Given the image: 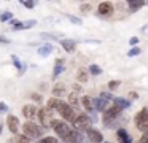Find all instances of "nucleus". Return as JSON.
<instances>
[{
    "label": "nucleus",
    "instance_id": "nucleus-1",
    "mask_svg": "<svg viewBox=\"0 0 148 143\" xmlns=\"http://www.w3.org/2000/svg\"><path fill=\"white\" fill-rule=\"evenodd\" d=\"M56 110H58L59 114H61V116L64 118L65 121H69V122H73L75 118H77V114H75V111H73V107H72L70 103H65V102H62V100H59Z\"/></svg>",
    "mask_w": 148,
    "mask_h": 143
},
{
    "label": "nucleus",
    "instance_id": "nucleus-2",
    "mask_svg": "<svg viewBox=\"0 0 148 143\" xmlns=\"http://www.w3.org/2000/svg\"><path fill=\"white\" fill-rule=\"evenodd\" d=\"M23 130H24V133H26V135L30 137V138H40V137H42V133H43L42 127L37 126L35 122H32V121H27V122L23 126Z\"/></svg>",
    "mask_w": 148,
    "mask_h": 143
},
{
    "label": "nucleus",
    "instance_id": "nucleus-3",
    "mask_svg": "<svg viewBox=\"0 0 148 143\" xmlns=\"http://www.w3.org/2000/svg\"><path fill=\"white\" fill-rule=\"evenodd\" d=\"M135 126H137L142 132H147L148 130V108H142V110L135 114Z\"/></svg>",
    "mask_w": 148,
    "mask_h": 143
},
{
    "label": "nucleus",
    "instance_id": "nucleus-4",
    "mask_svg": "<svg viewBox=\"0 0 148 143\" xmlns=\"http://www.w3.org/2000/svg\"><path fill=\"white\" fill-rule=\"evenodd\" d=\"M121 110L123 108L121 107H118V105H112V107H108V108H105V111H103V126H108L110 122H112L113 119H115L116 116H118L119 113H121Z\"/></svg>",
    "mask_w": 148,
    "mask_h": 143
},
{
    "label": "nucleus",
    "instance_id": "nucleus-5",
    "mask_svg": "<svg viewBox=\"0 0 148 143\" xmlns=\"http://www.w3.org/2000/svg\"><path fill=\"white\" fill-rule=\"evenodd\" d=\"M51 126H53V129H54V132L58 133V137H61L62 140H65V138H67V135L72 132V129L69 127V124L62 122V121H54V119H53Z\"/></svg>",
    "mask_w": 148,
    "mask_h": 143
},
{
    "label": "nucleus",
    "instance_id": "nucleus-6",
    "mask_svg": "<svg viewBox=\"0 0 148 143\" xmlns=\"http://www.w3.org/2000/svg\"><path fill=\"white\" fill-rule=\"evenodd\" d=\"M38 121L42 124V127H51V122H53V114H51V108L45 107V108H40L38 110Z\"/></svg>",
    "mask_w": 148,
    "mask_h": 143
},
{
    "label": "nucleus",
    "instance_id": "nucleus-7",
    "mask_svg": "<svg viewBox=\"0 0 148 143\" xmlns=\"http://www.w3.org/2000/svg\"><path fill=\"white\" fill-rule=\"evenodd\" d=\"M91 118L88 116V114H80V116H77L75 118V121L72 124L75 126V129H78V130H86L88 127H91Z\"/></svg>",
    "mask_w": 148,
    "mask_h": 143
},
{
    "label": "nucleus",
    "instance_id": "nucleus-8",
    "mask_svg": "<svg viewBox=\"0 0 148 143\" xmlns=\"http://www.w3.org/2000/svg\"><path fill=\"white\" fill-rule=\"evenodd\" d=\"M7 126H8V129H10V132L13 133V135L19 133V119H18L14 114H10V116L7 118Z\"/></svg>",
    "mask_w": 148,
    "mask_h": 143
},
{
    "label": "nucleus",
    "instance_id": "nucleus-9",
    "mask_svg": "<svg viewBox=\"0 0 148 143\" xmlns=\"http://www.w3.org/2000/svg\"><path fill=\"white\" fill-rule=\"evenodd\" d=\"M37 114H38V108L35 105H24L23 107V116L26 119H35Z\"/></svg>",
    "mask_w": 148,
    "mask_h": 143
},
{
    "label": "nucleus",
    "instance_id": "nucleus-10",
    "mask_svg": "<svg viewBox=\"0 0 148 143\" xmlns=\"http://www.w3.org/2000/svg\"><path fill=\"white\" fill-rule=\"evenodd\" d=\"M97 13L100 16H112L113 14V5L110 2H102L97 6Z\"/></svg>",
    "mask_w": 148,
    "mask_h": 143
},
{
    "label": "nucleus",
    "instance_id": "nucleus-11",
    "mask_svg": "<svg viewBox=\"0 0 148 143\" xmlns=\"http://www.w3.org/2000/svg\"><path fill=\"white\" fill-rule=\"evenodd\" d=\"M86 135H88V140H89V142H97V143H100V142L103 140L102 133H100L99 130L92 129V127H88V129H86Z\"/></svg>",
    "mask_w": 148,
    "mask_h": 143
},
{
    "label": "nucleus",
    "instance_id": "nucleus-12",
    "mask_svg": "<svg viewBox=\"0 0 148 143\" xmlns=\"http://www.w3.org/2000/svg\"><path fill=\"white\" fill-rule=\"evenodd\" d=\"M61 46L64 48L67 53H73L75 48H77V43H75L73 40H70V38H64V40L61 41Z\"/></svg>",
    "mask_w": 148,
    "mask_h": 143
},
{
    "label": "nucleus",
    "instance_id": "nucleus-13",
    "mask_svg": "<svg viewBox=\"0 0 148 143\" xmlns=\"http://www.w3.org/2000/svg\"><path fill=\"white\" fill-rule=\"evenodd\" d=\"M107 99H103V97H97V99H94V110H97V111H105V108H107Z\"/></svg>",
    "mask_w": 148,
    "mask_h": 143
},
{
    "label": "nucleus",
    "instance_id": "nucleus-14",
    "mask_svg": "<svg viewBox=\"0 0 148 143\" xmlns=\"http://www.w3.org/2000/svg\"><path fill=\"white\" fill-rule=\"evenodd\" d=\"M126 2L129 3V10L131 11H137V10H140L145 5V0H126Z\"/></svg>",
    "mask_w": 148,
    "mask_h": 143
},
{
    "label": "nucleus",
    "instance_id": "nucleus-15",
    "mask_svg": "<svg viewBox=\"0 0 148 143\" xmlns=\"http://www.w3.org/2000/svg\"><path fill=\"white\" fill-rule=\"evenodd\" d=\"M116 135H118V138L121 140L123 143H131L132 142L131 137L127 135V132H126V129H121V127H119V129L116 130Z\"/></svg>",
    "mask_w": 148,
    "mask_h": 143
},
{
    "label": "nucleus",
    "instance_id": "nucleus-16",
    "mask_svg": "<svg viewBox=\"0 0 148 143\" xmlns=\"http://www.w3.org/2000/svg\"><path fill=\"white\" fill-rule=\"evenodd\" d=\"M81 103H83V107H84L86 111H92L94 110V100L91 97H88V95H84V97L81 99Z\"/></svg>",
    "mask_w": 148,
    "mask_h": 143
},
{
    "label": "nucleus",
    "instance_id": "nucleus-17",
    "mask_svg": "<svg viewBox=\"0 0 148 143\" xmlns=\"http://www.w3.org/2000/svg\"><path fill=\"white\" fill-rule=\"evenodd\" d=\"M51 51H53V46L49 43H46V44H43V46L38 48V54L43 56V57H46L48 54H51Z\"/></svg>",
    "mask_w": 148,
    "mask_h": 143
},
{
    "label": "nucleus",
    "instance_id": "nucleus-18",
    "mask_svg": "<svg viewBox=\"0 0 148 143\" xmlns=\"http://www.w3.org/2000/svg\"><path fill=\"white\" fill-rule=\"evenodd\" d=\"M53 94H54V97H61V95L65 94V86L64 84H56L54 88H53Z\"/></svg>",
    "mask_w": 148,
    "mask_h": 143
},
{
    "label": "nucleus",
    "instance_id": "nucleus-19",
    "mask_svg": "<svg viewBox=\"0 0 148 143\" xmlns=\"http://www.w3.org/2000/svg\"><path fill=\"white\" fill-rule=\"evenodd\" d=\"M115 103L118 105V107H121L123 110H126V108H129V107H131L129 100H126V99H121V97H116V99H115Z\"/></svg>",
    "mask_w": 148,
    "mask_h": 143
},
{
    "label": "nucleus",
    "instance_id": "nucleus-20",
    "mask_svg": "<svg viewBox=\"0 0 148 143\" xmlns=\"http://www.w3.org/2000/svg\"><path fill=\"white\" fill-rule=\"evenodd\" d=\"M77 79H78L80 83H86V81H88V72H86V70H83V68L78 70V73H77Z\"/></svg>",
    "mask_w": 148,
    "mask_h": 143
},
{
    "label": "nucleus",
    "instance_id": "nucleus-21",
    "mask_svg": "<svg viewBox=\"0 0 148 143\" xmlns=\"http://www.w3.org/2000/svg\"><path fill=\"white\" fill-rule=\"evenodd\" d=\"M69 103H70L73 108H77V107H78V97H77V92H70V94H69Z\"/></svg>",
    "mask_w": 148,
    "mask_h": 143
},
{
    "label": "nucleus",
    "instance_id": "nucleus-22",
    "mask_svg": "<svg viewBox=\"0 0 148 143\" xmlns=\"http://www.w3.org/2000/svg\"><path fill=\"white\" fill-rule=\"evenodd\" d=\"M64 72V67H62V60H58V62H56V67H54V73H53V76H58L59 73H62Z\"/></svg>",
    "mask_w": 148,
    "mask_h": 143
},
{
    "label": "nucleus",
    "instance_id": "nucleus-23",
    "mask_svg": "<svg viewBox=\"0 0 148 143\" xmlns=\"http://www.w3.org/2000/svg\"><path fill=\"white\" fill-rule=\"evenodd\" d=\"M89 73L91 75H100V73H102V68H100L99 65H96V64H92V65H89Z\"/></svg>",
    "mask_w": 148,
    "mask_h": 143
},
{
    "label": "nucleus",
    "instance_id": "nucleus-24",
    "mask_svg": "<svg viewBox=\"0 0 148 143\" xmlns=\"http://www.w3.org/2000/svg\"><path fill=\"white\" fill-rule=\"evenodd\" d=\"M58 103H59V99H49L48 100V103H46V107L48 108H51V110H56V107H58Z\"/></svg>",
    "mask_w": 148,
    "mask_h": 143
},
{
    "label": "nucleus",
    "instance_id": "nucleus-25",
    "mask_svg": "<svg viewBox=\"0 0 148 143\" xmlns=\"http://www.w3.org/2000/svg\"><path fill=\"white\" fill-rule=\"evenodd\" d=\"M11 59H13V64H14V65H16V68H19V73H23V72H24V65H23V64L19 62V59H18L16 56H13V57H11Z\"/></svg>",
    "mask_w": 148,
    "mask_h": 143
},
{
    "label": "nucleus",
    "instance_id": "nucleus-26",
    "mask_svg": "<svg viewBox=\"0 0 148 143\" xmlns=\"http://www.w3.org/2000/svg\"><path fill=\"white\" fill-rule=\"evenodd\" d=\"M10 18H13V14H11L10 11H5V13H2V14H0V21H2V22L10 21Z\"/></svg>",
    "mask_w": 148,
    "mask_h": 143
},
{
    "label": "nucleus",
    "instance_id": "nucleus-27",
    "mask_svg": "<svg viewBox=\"0 0 148 143\" xmlns=\"http://www.w3.org/2000/svg\"><path fill=\"white\" fill-rule=\"evenodd\" d=\"M138 54H140V48L134 46V48H132V49L127 53V56H129V57H134V56H138Z\"/></svg>",
    "mask_w": 148,
    "mask_h": 143
},
{
    "label": "nucleus",
    "instance_id": "nucleus-28",
    "mask_svg": "<svg viewBox=\"0 0 148 143\" xmlns=\"http://www.w3.org/2000/svg\"><path fill=\"white\" fill-rule=\"evenodd\" d=\"M42 143H58V138L56 137H45V138H42Z\"/></svg>",
    "mask_w": 148,
    "mask_h": 143
},
{
    "label": "nucleus",
    "instance_id": "nucleus-29",
    "mask_svg": "<svg viewBox=\"0 0 148 143\" xmlns=\"http://www.w3.org/2000/svg\"><path fill=\"white\" fill-rule=\"evenodd\" d=\"M11 25H13V30H21L23 29V22H18V21H11Z\"/></svg>",
    "mask_w": 148,
    "mask_h": 143
},
{
    "label": "nucleus",
    "instance_id": "nucleus-30",
    "mask_svg": "<svg viewBox=\"0 0 148 143\" xmlns=\"http://www.w3.org/2000/svg\"><path fill=\"white\" fill-rule=\"evenodd\" d=\"M37 22L35 21H26V22H23V29H30V27H34Z\"/></svg>",
    "mask_w": 148,
    "mask_h": 143
},
{
    "label": "nucleus",
    "instance_id": "nucleus-31",
    "mask_svg": "<svg viewBox=\"0 0 148 143\" xmlns=\"http://www.w3.org/2000/svg\"><path fill=\"white\" fill-rule=\"evenodd\" d=\"M18 142H30V140H32V138H30V137L29 135H26V133H23V135H19V137H18Z\"/></svg>",
    "mask_w": 148,
    "mask_h": 143
},
{
    "label": "nucleus",
    "instance_id": "nucleus-32",
    "mask_svg": "<svg viewBox=\"0 0 148 143\" xmlns=\"http://www.w3.org/2000/svg\"><path fill=\"white\" fill-rule=\"evenodd\" d=\"M67 18H69V19H70V21H72V22H73V24H78V25H80V24H81V19H78V18H75V16H67Z\"/></svg>",
    "mask_w": 148,
    "mask_h": 143
},
{
    "label": "nucleus",
    "instance_id": "nucleus-33",
    "mask_svg": "<svg viewBox=\"0 0 148 143\" xmlns=\"http://www.w3.org/2000/svg\"><path fill=\"white\" fill-rule=\"evenodd\" d=\"M24 6H26V8H29V10H32L34 6H35V2H34V0H30V2H26V3H23Z\"/></svg>",
    "mask_w": 148,
    "mask_h": 143
},
{
    "label": "nucleus",
    "instance_id": "nucleus-34",
    "mask_svg": "<svg viewBox=\"0 0 148 143\" xmlns=\"http://www.w3.org/2000/svg\"><path fill=\"white\" fill-rule=\"evenodd\" d=\"M118 86H119V81H110L108 83V88L110 89H116Z\"/></svg>",
    "mask_w": 148,
    "mask_h": 143
},
{
    "label": "nucleus",
    "instance_id": "nucleus-35",
    "mask_svg": "<svg viewBox=\"0 0 148 143\" xmlns=\"http://www.w3.org/2000/svg\"><path fill=\"white\" fill-rule=\"evenodd\" d=\"M100 97L107 99V100H110L112 99V94H108V92H100Z\"/></svg>",
    "mask_w": 148,
    "mask_h": 143
},
{
    "label": "nucleus",
    "instance_id": "nucleus-36",
    "mask_svg": "<svg viewBox=\"0 0 148 143\" xmlns=\"http://www.w3.org/2000/svg\"><path fill=\"white\" fill-rule=\"evenodd\" d=\"M129 43H131V44H132V46H135V44H137V43H138V38H137V37H132V38H131V40H129Z\"/></svg>",
    "mask_w": 148,
    "mask_h": 143
},
{
    "label": "nucleus",
    "instance_id": "nucleus-37",
    "mask_svg": "<svg viewBox=\"0 0 148 143\" xmlns=\"http://www.w3.org/2000/svg\"><path fill=\"white\" fill-rule=\"evenodd\" d=\"M7 110H8L7 103H5V102H0V111H7Z\"/></svg>",
    "mask_w": 148,
    "mask_h": 143
},
{
    "label": "nucleus",
    "instance_id": "nucleus-38",
    "mask_svg": "<svg viewBox=\"0 0 148 143\" xmlns=\"http://www.w3.org/2000/svg\"><path fill=\"white\" fill-rule=\"evenodd\" d=\"M89 10H91L89 5H81V11H83V13H88Z\"/></svg>",
    "mask_w": 148,
    "mask_h": 143
},
{
    "label": "nucleus",
    "instance_id": "nucleus-39",
    "mask_svg": "<svg viewBox=\"0 0 148 143\" xmlns=\"http://www.w3.org/2000/svg\"><path fill=\"white\" fill-rule=\"evenodd\" d=\"M32 99H34V100H35V102H38V103H40V102H42V95H37V94H32Z\"/></svg>",
    "mask_w": 148,
    "mask_h": 143
},
{
    "label": "nucleus",
    "instance_id": "nucleus-40",
    "mask_svg": "<svg viewBox=\"0 0 148 143\" xmlns=\"http://www.w3.org/2000/svg\"><path fill=\"white\" fill-rule=\"evenodd\" d=\"M140 142H142V143H148V133H143V135H142Z\"/></svg>",
    "mask_w": 148,
    "mask_h": 143
},
{
    "label": "nucleus",
    "instance_id": "nucleus-41",
    "mask_svg": "<svg viewBox=\"0 0 148 143\" xmlns=\"http://www.w3.org/2000/svg\"><path fill=\"white\" fill-rule=\"evenodd\" d=\"M0 43L8 44V43H10V40H8V38H5V37H0Z\"/></svg>",
    "mask_w": 148,
    "mask_h": 143
},
{
    "label": "nucleus",
    "instance_id": "nucleus-42",
    "mask_svg": "<svg viewBox=\"0 0 148 143\" xmlns=\"http://www.w3.org/2000/svg\"><path fill=\"white\" fill-rule=\"evenodd\" d=\"M129 97H131V99H134V100H135V99H137L138 95H137V92H134V91H132V92H129Z\"/></svg>",
    "mask_w": 148,
    "mask_h": 143
},
{
    "label": "nucleus",
    "instance_id": "nucleus-43",
    "mask_svg": "<svg viewBox=\"0 0 148 143\" xmlns=\"http://www.w3.org/2000/svg\"><path fill=\"white\" fill-rule=\"evenodd\" d=\"M142 32H143V34H147V35H148V25H143V27H142Z\"/></svg>",
    "mask_w": 148,
    "mask_h": 143
},
{
    "label": "nucleus",
    "instance_id": "nucleus-44",
    "mask_svg": "<svg viewBox=\"0 0 148 143\" xmlns=\"http://www.w3.org/2000/svg\"><path fill=\"white\" fill-rule=\"evenodd\" d=\"M21 3H26V2H30V0H19ZM34 2H35V0H34Z\"/></svg>",
    "mask_w": 148,
    "mask_h": 143
},
{
    "label": "nucleus",
    "instance_id": "nucleus-45",
    "mask_svg": "<svg viewBox=\"0 0 148 143\" xmlns=\"http://www.w3.org/2000/svg\"><path fill=\"white\" fill-rule=\"evenodd\" d=\"M2 129H3V124L0 122V133H2Z\"/></svg>",
    "mask_w": 148,
    "mask_h": 143
}]
</instances>
